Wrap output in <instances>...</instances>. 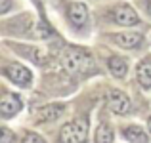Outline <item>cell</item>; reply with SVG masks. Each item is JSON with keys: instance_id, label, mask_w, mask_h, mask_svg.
I'll list each match as a JSON object with an SVG mask.
<instances>
[{"instance_id": "6da1fadb", "label": "cell", "mask_w": 151, "mask_h": 143, "mask_svg": "<svg viewBox=\"0 0 151 143\" xmlns=\"http://www.w3.org/2000/svg\"><path fill=\"white\" fill-rule=\"evenodd\" d=\"M61 65L69 73H90L94 71V59L75 48H67L61 54Z\"/></svg>"}, {"instance_id": "7a4b0ae2", "label": "cell", "mask_w": 151, "mask_h": 143, "mask_svg": "<svg viewBox=\"0 0 151 143\" xmlns=\"http://www.w3.org/2000/svg\"><path fill=\"white\" fill-rule=\"evenodd\" d=\"M88 139V118H77L61 128V143H84Z\"/></svg>"}, {"instance_id": "3957f363", "label": "cell", "mask_w": 151, "mask_h": 143, "mask_svg": "<svg viewBox=\"0 0 151 143\" xmlns=\"http://www.w3.org/2000/svg\"><path fill=\"white\" fill-rule=\"evenodd\" d=\"M4 74H6L12 82H15V84H23V86L31 84V80H33L31 71L27 69V67L19 65V63H12V65H8L6 69H4Z\"/></svg>"}, {"instance_id": "277c9868", "label": "cell", "mask_w": 151, "mask_h": 143, "mask_svg": "<svg viewBox=\"0 0 151 143\" xmlns=\"http://www.w3.org/2000/svg\"><path fill=\"white\" fill-rule=\"evenodd\" d=\"M113 19L119 23V25H136V23H140V17H138V14L132 10L130 6H119L117 10L113 11Z\"/></svg>"}, {"instance_id": "5b68a950", "label": "cell", "mask_w": 151, "mask_h": 143, "mask_svg": "<svg viewBox=\"0 0 151 143\" xmlns=\"http://www.w3.org/2000/svg\"><path fill=\"white\" fill-rule=\"evenodd\" d=\"M109 107H111V111L117 113V114L128 113V109H130L128 95L122 94V92H119V90H113V92H111V97H109Z\"/></svg>"}, {"instance_id": "8992f818", "label": "cell", "mask_w": 151, "mask_h": 143, "mask_svg": "<svg viewBox=\"0 0 151 143\" xmlns=\"http://www.w3.org/2000/svg\"><path fill=\"white\" fill-rule=\"evenodd\" d=\"M21 111V99H19V95L15 94H6L2 97V101H0V113H2V117H12V114L19 113Z\"/></svg>"}, {"instance_id": "52a82bcc", "label": "cell", "mask_w": 151, "mask_h": 143, "mask_svg": "<svg viewBox=\"0 0 151 143\" xmlns=\"http://www.w3.org/2000/svg\"><path fill=\"white\" fill-rule=\"evenodd\" d=\"M67 15H69V21L73 23V25H77V27L84 25V23L88 21V10H86V6L82 2L71 4L69 10H67Z\"/></svg>"}, {"instance_id": "ba28073f", "label": "cell", "mask_w": 151, "mask_h": 143, "mask_svg": "<svg viewBox=\"0 0 151 143\" xmlns=\"http://www.w3.org/2000/svg\"><path fill=\"white\" fill-rule=\"evenodd\" d=\"M111 38L122 48H136L144 40V36L140 33H119V34H111Z\"/></svg>"}, {"instance_id": "9c48e42d", "label": "cell", "mask_w": 151, "mask_h": 143, "mask_svg": "<svg viewBox=\"0 0 151 143\" xmlns=\"http://www.w3.org/2000/svg\"><path fill=\"white\" fill-rule=\"evenodd\" d=\"M124 137L130 143H149V137L140 126H128L124 130Z\"/></svg>"}, {"instance_id": "30bf717a", "label": "cell", "mask_w": 151, "mask_h": 143, "mask_svg": "<svg viewBox=\"0 0 151 143\" xmlns=\"http://www.w3.org/2000/svg\"><path fill=\"white\" fill-rule=\"evenodd\" d=\"M109 71H111L113 77L122 78L126 74V71H128V63H126L122 57H111L109 59Z\"/></svg>"}, {"instance_id": "8fae6325", "label": "cell", "mask_w": 151, "mask_h": 143, "mask_svg": "<svg viewBox=\"0 0 151 143\" xmlns=\"http://www.w3.org/2000/svg\"><path fill=\"white\" fill-rule=\"evenodd\" d=\"M138 82L144 88H151V61H144L138 67Z\"/></svg>"}, {"instance_id": "7c38bea8", "label": "cell", "mask_w": 151, "mask_h": 143, "mask_svg": "<svg viewBox=\"0 0 151 143\" xmlns=\"http://www.w3.org/2000/svg\"><path fill=\"white\" fill-rule=\"evenodd\" d=\"M61 111H63L61 105H48V107L38 111V118H40L42 122L44 120H55V118L61 114Z\"/></svg>"}, {"instance_id": "4fadbf2b", "label": "cell", "mask_w": 151, "mask_h": 143, "mask_svg": "<svg viewBox=\"0 0 151 143\" xmlns=\"http://www.w3.org/2000/svg\"><path fill=\"white\" fill-rule=\"evenodd\" d=\"M96 143H113V130L109 124H101L96 132Z\"/></svg>"}, {"instance_id": "5bb4252c", "label": "cell", "mask_w": 151, "mask_h": 143, "mask_svg": "<svg viewBox=\"0 0 151 143\" xmlns=\"http://www.w3.org/2000/svg\"><path fill=\"white\" fill-rule=\"evenodd\" d=\"M29 57L33 59L35 63H44L46 59H48V54H46L44 50H40V48H31L29 50Z\"/></svg>"}, {"instance_id": "9a60e30c", "label": "cell", "mask_w": 151, "mask_h": 143, "mask_svg": "<svg viewBox=\"0 0 151 143\" xmlns=\"http://www.w3.org/2000/svg\"><path fill=\"white\" fill-rule=\"evenodd\" d=\"M21 143H46V141L42 139L40 136H37V134H27V136L23 137Z\"/></svg>"}, {"instance_id": "2e32d148", "label": "cell", "mask_w": 151, "mask_h": 143, "mask_svg": "<svg viewBox=\"0 0 151 143\" xmlns=\"http://www.w3.org/2000/svg\"><path fill=\"white\" fill-rule=\"evenodd\" d=\"M10 137H12L10 130H6V128H4V130H2V143H8V141H10Z\"/></svg>"}, {"instance_id": "e0dca14e", "label": "cell", "mask_w": 151, "mask_h": 143, "mask_svg": "<svg viewBox=\"0 0 151 143\" xmlns=\"http://www.w3.org/2000/svg\"><path fill=\"white\" fill-rule=\"evenodd\" d=\"M8 6H10V2H8V0H2V6H0V11H8Z\"/></svg>"}, {"instance_id": "ac0fdd59", "label": "cell", "mask_w": 151, "mask_h": 143, "mask_svg": "<svg viewBox=\"0 0 151 143\" xmlns=\"http://www.w3.org/2000/svg\"><path fill=\"white\" fill-rule=\"evenodd\" d=\"M145 8H147V11L151 14V0H147V2H145Z\"/></svg>"}, {"instance_id": "d6986e66", "label": "cell", "mask_w": 151, "mask_h": 143, "mask_svg": "<svg viewBox=\"0 0 151 143\" xmlns=\"http://www.w3.org/2000/svg\"><path fill=\"white\" fill-rule=\"evenodd\" d=\"M147 126H149V132H151V118H149V122H147Z\"/></svg>"}]
</instances>
